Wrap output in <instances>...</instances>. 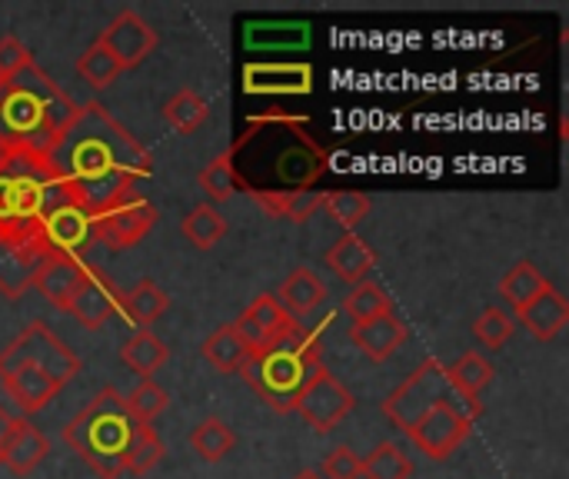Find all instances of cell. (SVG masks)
<instances>
[{"label": "cell", "mask_w": 569, "mask_h": 479, "mask_svg": "<svg viewBox=\"0 0 569 479\" xmlns=\"http://www.w3.org/2000/svg\"><path fill=\"white\" fill-rule=\"evenodd\" d=\"M0 383H3V393L20 407V413H37V410H43L63 387L53 380V377H47L43 370H37V367H17V370H10V373H3L0 377Z\"/></svg>", "instance_id": "cell-18"}, {"label": "cell", "mask_w": 569, "mask_h": 479, "mask_svg": "<svg viewBox=\"0 0 569 479\" xmlns=\"http://www.w3.org/2000/svg\"><path fill=\"white\" fill-rule=\"evenodd\" d=\"M160 460H163V443H160V437L153 433V427H137L133 443H130V450H127L123 473L143 477V473H150Z\"/></svg>", "instance_id": "cell-39"}, {"label": "cell", "mask_w": 569, "mask_h": 479, "mask_svg": "<svg viewBox=\"0 0 569 479\" xmlns=\"http://www.w3.org/2000/svg\"><path fill=\"white\" fill-rule=\"evenodd\" d=\"M137 427L123 397L107 387L63 427V443L100 479H120Z\"/></svg>", "instance_id": "cell-6"}, {"label": "cell", "mask_w": 569, "mask_h": 479, "mask_svg": "<svg viewBox=\"0 0 569 479\" xmlns=\"http://www.w3.org/2000/svg\"><path fill=\"white\" fill-rule=\"evenodd\" d=\"M17 367H37L47 377H53L60 387L70 383L80 373L77 353L40 320L27 323L3 350H0V377L17 370Z\"/></svg>", "instance_id": "cell-7"}, {"label": "cell", "mask_w": 569, "mask_h": 479, "mask_svg": "<svg viewBox=\"0 0 569 479\" xmlns=\"http://www.w3.org/2000/svg\"><path fill=\"white\" fill-rule=\"evenodd\" d=\"M190 447L193 453L203 460V463H220L233 447H237V437L233 430L220 420V417H207L193 427L190 433Z\"/></svg>", "instance_id": "cell-34"}, {"label": "cell", "mask_w": 569, "mask_h": 479, "mask_svg": "<svg viewBox=\"0 0 569 479\" xmlns=\"http://www.w3.org/2000/svg\"><path fill=\"white\" fill-rule=\"evenodd\" d=\"M210 117V103L207 97H200L197 90L183 87L177 90L167 103H163V120L177 130V133H197Z\"/></svg>", "instance_id": "cell-32"}, {"label": "cell", "mask_w": 569, "mask_h": 479, "mask_svg": "<svg viewBox=\"0 0 569 479\" xmlns=\"http://www.w3.org/2000/svg\"><path fill=\"white\" fill-rule=\"evenodd\" d=\"M550 287V280H543V273L530 263V260H517L510 270H507V277L500 280V297H503V303L513 310V313H520L527 303H533L543 290Z\"/></svg>", "instance_id": "cell-29"}, {"label": "cell", "mask_w": 569, "mask_h": 479, "mask_svg": "<svg viewBox=\"0 0 569 479\" xmlns=\"http://www.w3.org/2000/svg\"><path fill=\"white\" fill-rule=\"evenodd\" d=\"M167 307H170V300L153 280H140L133 290H127L120 297V313L127 317V323L133 330H150L167 313Z\"/></svg>", "instance_id": "cell-25"}, {"label": "cell", "mask_w": 569, "mask_h": 479, "mask_svg": "<svg viewBox=\"0 0 569 479\" xmlns=\"http://www.w3.org/2000/svg\"><path fill=\"white\" fill-rule=\"evenodd\" d=\"M317 473L323 479H360V457L350 447H333Z\"/></svg>", "instance_id": "cell-42"}, {"label": "cell", "mask_w": 569, "mask_h": 479, "mask_svg": "<svg viewBox=\"0 0 569 479\" xmlns=\"http://www.w3.org/2000/svg\"><path fill=\"white\" fill-rule=\"evenodd\" d=\"M360 477L363 479H410L413 463L397 443H380L360 460Z\"/></svg>", "instance_id": "cell-35"}, {"label": "cell", "mask_w": 569, "mask_h": 479, "mask_svg": "<svg viewBox=\"0 0 569 479\" xmlns=\"http://www.w3.org/2000/svg\"><path fill=\"white\" fill-rule=\"evenodd\" d=\"M493 363L470 350L463 353L453 367H447V383H450V393L453 397H463V400H480V393L493 383Z\"/></svg>", "instance_id": "cell-27"}, {"label": "cell", "mask_w": 569, "mask_h": 479, "mask_svg": "<svg viewBox=\"0 0 569 479\" xmlns=\"http://www.w3.org/2000/svg\"><path fill=\"white\" fill-rule=\"evenodd\" d=\"M323 370L327 367L320 357V333L307 323H297L287 337L253 350L250 360L240 367V377L270 410L293 413L300 393Z\"/></svg>", "instance_id": "cell-4"}, {"label": "cell", "mask_w": 569, "mask_h": 479, "mask_svg": "<svg viewBox=\"0 0 569 479\" xmlns=\"http://www.w3.org/2000/svg\"><path fill=\"white\" fill-rule=\"evenodd\" d=\"M197 183L203 187V193H207L213 203H223V200H230V197L237 193V173H233V163H230V157H227V153L213 157V160H210V163L200 170Z\"/></svg>", "instance_id": "cell-40"}, {"label": "cell", "mask_w": 569, "mask_h": 479, "mask_svg": "<svg viewBox=\"0 0 569 479\" xmlns=\"http://www.w3.org/2000/svg\"><path fill=\"white\" fill-rule=\"evenodd\" d=\"M63 200H73L47 157L0 153V237L33 240L37 223Z\"/></svg>", "instance_id": "cell-5"}, {"label": "cell", "mask_w": 569, "mask_h": 479, "mask_svg": "<svg viewBox=\"0 0 569 479\" xmlns=\"http://www.w3.org/2000/svg\"><path fill=\"white\" fill-rule=\"evenodd\" d=\"M27 63H33V57H30V50L17 40V37H0V80H7V77H13V73H20Z\"/></svg>", "instance_id": "cell-43"}, {"label": "cell", "mask_w": 569, "mask_h": 479, "mask_svg": "<svg viewBox=\"0 0 569 479\" xmlns=\"http://www.w3.org/2000/svg\"><path fill=\"white\" fill-rule=\"evenodd\" d=\"M343 313L353 320L350 327H357V323H367V320H377V317L393 313V300H390V293H387L380 283L363 280V283H357V287L347 293V300H343Z\"/></svg>", "instance_id": "cell-33"}, {"label": "cell", "mask_w": 569, "mask_h": 479, "mask_svg": "<svg viewBox=\"0 0 569 479\" xmlns=\"http://www.w3.org/2000/svg\"><path fill=\"white\" fill-rule=\"evenodd\" d=\"M333 223H340L343 230H353L357 223H363L370 217V197L367 193H357V190H333V193H323V203H320Z\"/></svg>", "instance_id": "cell-37"}, {"label": "cell", "mask_w": 569, "mask_h": 479, "mask_svg": "<svg viewBox=\"0 0 569 479\" xmlns=\"http://www.w3.org/2000/svg\"><path fill=\"white\" fill-rule=\"evenodd\" d=\"M157 207L143 197L123 200L103 213H93V237L97 243H103L107 250H130L137 247L153 227H157Z\"/></svg>", "instance_id": "cell-11"}, {"label": "cell", "mask_w": 569, "mask_h": 479, "mask_svg": "<svg viewBox=\"0 0 569 479\" xmlns=\"http://www.w3.org/2000/svg\"><path fill=\"white\" fill-rule=\"evenodd\" d=\"M250 343L237 333L233 323L227 327H217L207 340H203V357L213 370L220 373H240V367L250 360Z\"/></svg>", "instance_id": "cell-28"}, {"label": "cell", "mask_w": 569, "mask_h": 479, "mask_svg": "<svg viewBox=\"0 0 569 479\" xmlns=\"http://www.w3.org/2000/svg\"><path fill=\"white\" fill-rule=\"evenodd\" d=\"M120 360H123L140 380H150V377L167 363V347H163V340H160L157 333L137 330V333L123 343Z\"/></svg>", "instance_id": "cell-30"}, {"label": "cell", "mask_w": 569, "mask_h": 479, "mask_svg": "<svg viewBox=\"0 0 569 479\" xmlns=\"http://www.w3.org/2000/svg\"><path fill=\"white\" fill-rule=\"evenodd\" d=\"M183 237L197 247V250H213L223 237H227V217L213 207V203H197L190 207V213L180 223Z\"/></svg>", "instance_id": "cell-31"}, {"label": "cell", "mask_w": 569, "mask_h": 479, "mask_svg": "<svg viewBox=\"0 0 569 479\" xmlns=\"http://www.w3.org/2000/svg\"><path fill=\"white\" fill-rule=\"evenodd\" d=\"M77 73H80V80L90 83L93 90H107L123 70H120V63L93 40V43L77 57Z\"/></svg>", "instance_id": "cell-36"}, {"label": "cell", "mask_w": 569, "mask_h": 479, "mask_svg": "<svg viewBox=\"0 0 569 479\" xmlns=\"http://www.w3.org/2000/svg\"><path fill=\"white\" fill-rule=\"evenodd\" d=\"M50 453V440L27 420H13V430H10V440L3 447V463L13 477H30Z\"/></svg>", "instance_id": "cell-19"}, {"label": "cell", "mask_w": 569, "mask_h": 479, "mask_svg": "<svg viewBox=\"0 0 569 479\" xmlns=\"http://www.w3.org/2000/svg\"><path fill=\"white\" fill-rule=\"evenodd\" d=\"M80 103L37 63L0 80V153L47 157Z\"/></svg>", "instance_id": "cell-3"}, {"label": "cell", "mask_w": 569, "mask_h": 479, "mask_svg": "<svg viewBox=\"0 0 569 479\" xmlns=\"http://www.w3.org/2000/svg\"><path fill=\"white\" fill-rule=\"evenodd\" d=\"M33 243L43 250V257H70L80 260V253L87 247L97 243L93 237V217L77 203V200H63L57 203L33 230Z\"/></svg>", "instance_id": "cell-10"}, {"label": "cell", "mask_w": 569, "mask_h": 479, "mask_svg": "<svg viewBox=\"0 0 569 479\" xmlns=\"http://www.w3.org/2000/svg\"><path fill=\"white\" fill-rule=\"evenodd\" d=\"M47 257L33 240H7L0 237V293L7 300H20L37 287Z\"/></svg>", "instance_id": "cell-15"}, {"label": "cell", "mask_w": 569, "mask_h": 479, "mask_svg": "<svg viewBox=\"0 0 569 479\" xmlns=\"http://www.w3.org/2000/svg\"><path fill=\"white\" fill-rule=\"evenodd\" d=\"M297 323H300V320H293V317L280 307V300H277L273 293H260V297L240 313V320H233L237 333L250 343V350H260V347H267V343L287 337Z\"/></svg>", "instance_id": "cell-17"}, {"label": "cell", "mask_w": 569, "mask_h": 479, "mask_svg": "<svg viewBox=\"0 0 569 479\" xmlns=\"http://www.w3.org/2000/svg\"><path fill=\"white\" fill-rule=\"evenodd\" d=\"M123 403H127L130 417H133L140 427H150V423L167 410L170 397H167V390H163V387H157L153 380H140V383L123 397Z\"/></svg>", "instance_id": "cell-38"}, {"label": "cell", "mask_w": 569, "mask_h": 479, "mask_svg": "<svg viewBox=\"0 0 569 479\" xmlns=\"http://www.w3.org/2000/svg\"><path fill=\"white\" fill-rule=\"evenodd\" d=\"M327 267L340 277V280H347V283H363L370 273H373V267H377V253H373V247L363 240V237H357V233H343L330 250H327Z\"/></svg>", "instance_id": "cell-22"}, {"label": "cell", "mask_w": 569, "mask_h": 479, "mask_svg": "<svg viewBox=\"0 0 569 479\" xmlns=\"http://www.w3.org/2000/svg\"><path fill=\"white\" fill-rule=\"evenodd\" d=\"M47 163L90 217L140 197V183L153 173L150 150L97 100L77 107Z\"/></svg>", "instance_id": "cell-1"}, {"label": "cell", "mask_w": 569, "mask_h": 479, "mask_svg": "<svg viewBox=\"0 0 569 479\" xmlns=\"http://www.w3.org/2000/svg\"><path fill=\"white\" fill-rule=\"evenodd\" d=\"M450 397V383H447V367L437 357H427L383 403V417L410 437V430L437 407Z\"/></svg>", "instance_id": "cell-8"}, {"label": "cell", "mask_w": 569, "mask_h": 479, "mask_svg": "<svg viewBox=\"0 0 569 479\" xmlns=\"http://www.w3.org/2000/svg\"><path fill=\"white\" fill-rule=\"evenodd\" d=\"M350 340L377 363L390 360L403 343H407V327L397 313H387V317H377V320H367V323H357L350 327Z\"/></svg>", "instance_id": "cell-21"}, {"label": "cell", "mask_w": 569, "mask_h": 479, "mask_svg": "<svg viewBox=\"0 0 569 479\" xmlns=\"http://www.w3.org/2000/svg\"><path fill=\"white\" fill-rule=\"evenodd\" d=\"M13 420H17V417H10V413H7V410L0 407V463H3V447H7V440H10Z\"/></svg>", "instance_id": "cell-44"}, {"label": "cell", "mask_w": 569, "mask_h": 479, "mask_svg": "<svg viewBox=\"0 0 569 479\" xmlns=\"http://www.w3.org/2000/svg\"><path fill=\"white\" fill-rule=\"evenodd\" d=\"M277 300H280V307H283L293 320L303 323V317H310V313L327 300V287H323V280H320L313 270L300 267V270H293V273L280 283Z\"/></svg>", "instance_id": "cell-23"}, {"label": "cell", "mask_w": 569, "mask_h": 479, "mask_svg": "<svg viewBox=\"0 0 569 479\" xmlns=\"http://www.w3.org/2000/svg\"><path fill=\"white\" fill-rule=\"evenodd\" d=\"M477 417H480V400L447 397L410 430V440L430 460H450L460 450V443L470 437Z\"/></svg>", "instance_id": "cell-9"}, {"label": "cell", "mask_w": 569, "mask_h": 479, "mask_svg": "<svg viewBox=\"0 0 569 479\" xmlns=\"http://www.w3.org/2000/svg\"><path fill=\"white\" fill-rule=\"evenodd\" d=\"M473 333H477V340H480L483 347H490V350H503V347H507V340L513 337V320H510V313H507V310H500V307H487V310L480 313V320L473 323Z\"/></svg>", "instance_id": "cell-41"}, {"label": "cell", "mask_w": 569, "mask_h": 479, "mask_svg": "<svg viewBox=\"0 0 569 479\" xmlns=\"http://www.w3.org/2000/svg\"><path fill=\"white\" fill-rule=\"evenodd\" d=\"M87 273V263L83 260H70V257H50L37 277V293H43L57 310L67 307L73 287L80 283V277Z\"/></svg>", "instance_id": "cell-26"}, {"label": "cell", "mask_w": 569, "mask_h": 479, "mask_svg": "<svg viewBox=\"0 0 569 479\" xmlns=\"http://www.w3.org/2000/svg\"><path fill=\"white\" fill-rule=\"evenodd\" d=\"M227 157L237 173V190L243 193L313 190L330 170V153L313 137L310 120L283 110L250 117Z\"/></svg>", "instance_id": "cell-2"}, {"label": "cell", "mask_w": 569, "mask_h": 479, "mask_svg": "<svg viewBox=\"0 0 569 479\" xmlns=\"http://www.w3.org/2000/svg\"><path fill=\"white\" fill-rule=\"evenodd\" d=\"M120 297L123 290L100 267L87 263V273L73 287L63 313H70L83 330H100L107 320H113V313H120Z\"/></svg>", "instance_id": "cell-12"}, {"label": "cell", "mask_w": 569, "mask_h": 479, "mask_svg": "<svg viewBox=\"0 0 569 479\" xmlns=\"http://www.w3.org/2000/svg\"><path fill=\"white\" fill-rule=\"evenodd\" d=\"M270 220H290V223H307L320 203V190H283V193H247Z\"/></svg>", "instance_id": "cell-24"}, {"label": "cell", "mask_w": 569, "mask_h": 479, "mask_svg": "<svg viewBox=\"0 0 569 479\" xmlns=\"http://www.w3.org/2000/svg\"><path fill=\"white\" fill-rule=\"evenodd\" d=\"M293 479H323V477H320L317 470H303V473H297V477H293Z\"/></svg>", "instance_id": "cell-45"}, {"label": "cell", "mask_w": 569, "mask_h": 479, "mask_svg": "<svg viewBox=\"0 0 569 479\" xmlns=\"http://www.w3.org/2000/svg\"><path fill=\"white\" fill-rule=\"evenodd\" d=\"M353 393L333 377V373H320L313 377V383L300 393L297 400V413L303 417L307 427H313L317 433H330L333 427L343 423V417L353 410Z\"/></svg>", "instance_id": "cell-14"}, {"label": "cell", "mask_w": 569, "mask_h": 479, "mask_svg": "<svg viewBox=\"0 0 569 479\" xmlns=\"http://www.w3.org/2000/svg\"><path fill=\"white\" fill-rule=\"evenodd\" d=\"M520 323L533 333V340L550 343L563 333V327L569 323V303L563 300V293L550 283L533 303H527L520 313Z\"/></svg>", "instance_id": "cell-20"}, {"label": "cell", "mask_w": 569, "mask_h": 479, "mask_svg": "<svg viewBox=\"0 0 569 479\" xmlns=\"http://www.w3.org/2000/svg\"><path fill=\"white\" fill-rule=\"evenodd\" d=\"M243 90L253 97H300L313 90L310 63H247Z\"/></svg>", "instance_id": "cell-16"}, {"label": "cell", "mask_w": 569, "mask_h": 479, "mask_svg": "<svg viewBox=\"0 0 569 479\" xmlns=\"http://www.w3.org/2000/svg\"><path fill=\"white\" fill-rule=\"evenodd\" d=\"M97 43L120 63V70H130V67L143 63V60L157 50L160 37H157V30L140 17L133 7H127V10H120V13L100 30Z\"/></svg>", "instance_id": "cell-13"}]
</instances>
